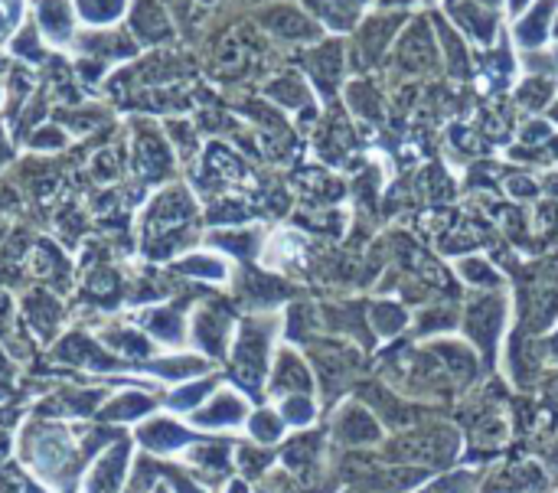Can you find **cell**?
<instances>
[{"label":"cell","instance_id":"6da1fadb","mask_svg":"<svg viewBox=\"0 0 558 493\" xmlns=\"http://www.w3.org/2000/svg\"><path fill=\"white\" fill-rule=\"evenodd\" d=\"M396 63H398V69L415 72V76L434 69V63H438V49H434V36H431L428 20H415V24L408 26V33H405L402 43H398Z\"/></svg>","mask_w":558,"mask_h":493},{"label":"cell","instance_id":"7a4b0ae2","mask_svg":"<svg viewBox=\"0 0 558 493\" xmlns=\"http://www.w3.org/2000/svg\"><path fill=\"white\" fill-rule=\"evenodd\" d=\"M398 24H402V16L398 14L372 16V20H366L363 30H359V39H356V63L359 66L379 63L382 53H386V46H388V39L396 36Z\"/></svg>","mask_w":558,"mask_h":493},{"label":"cell","instance_id":"3957f363","mask_svg":"<svg viewBox=\"0 0 558 493\" xmlns=\"http://www.w3.org/2000/svg\"><path fill=\"white\" fill-rule=\"evenodd\" d=\"M268 26H272L274 33H281V36H287V39H314L320 33L317 26L310 24L307 16L297 14V10H291V7L272 10V14H268Z\"/></svg>","mask_w":558,"mask_h":493},{"label":"cell","instance_id":"277c9868","mask_svg":"<svg viewBox=\"0 0 558 493\" xmlns=\"http://www.w3.org/2000/svg\"><path fill=\"white\" fill-rule=\"evenodd\" d=\"M310 69H314V76L320 78V86H334L336 78L343 76V46L340 43H326V46H320L317 53L310 56Z\"/></svg>","mask_w":558,"mask_h":493},{"label":"cell","instance_id":"5b68a950","mask_svg":"<svg viewBox=\"0 0 558 493\" xmlns=\"http://www.w3.org/2000/svg\"><path fill=\"white\" fill-rule=\"evenodd\" d=\"M363 0H307V7H314L326 24L336 26V30H346L356 20V10Z\"/></svg>","mask_w":558,"mask_h":493},{"label":"cell","instance_id":"8992f818","mask_svg":"<svg viewBox=\"0 0 558 493\" xmlns=\"http://www.w3.org/2000/svg\"><path fill=\"white\" fill-rule=\"evenodd\" d=\"M450 10H454V16H458L460 24L480 39V43H490V39H493V16L483 14L477 4H458V7H450Z\"/></svg>","mask_w":558,"mask_h":493},{"label":"cell","instance_id":"52a82bcc","mask_svg":"<svg viewBox=\"0 0 558 493\" xmlns=\"http://www.w3.org/2000/svg\"><path fill=\"white\" fill-rule=\"evenodd\" d=\"M549 14H552V0H542V4H539V7H535L532 14L522 20L520 39L526 43V46H539V43L545 39V30H549V26H545V20H549Z\"/></svg>","mask_w":558,"mask_h":493},{"label":"cell","instance_id":"ba28073f","mask_svg":"<svg viewBox=\"0 0 558 493\" xmlns=\"http://www.w3.org/2000/svg\"><path fill=\"white\" fill-rule=\"evenodd\" d=\"M441 36H444V46H448L450 72H454V76H467V56H464V46H460L458 39L450 36V30H441Z\"/></svg>","mask_w":558,"mask_h":493},{"label":"cell","instance_id":"9c48e42d","mask_svg":"<svg viewBox=\"0 0 558 493\" xmlns=\"http://www.w3.org/2000/svg\"><path fill=\"white\" fill-rule=\"evenodd\" d=\"M549 92H552L549 82H526V86H522V98H532L529 105H542V98Z\"/></svg>","mask_w":558,"mask_h":493},{"label":"cell","instance_id":"30bf717a","mask_svg":"<svg viewBox=\"0 0 558 493\" xmlns=\"http://www.w3.org/2000/svg\"><path fill=\"white\" fill-rule=\"evenodd\" d=\"M526 4H529V0H510V7H512V10H520V7H526Z\"/></svg>","mask_w":558,"mask_h":493},{"label":"cell","instance_id":"8fae6325","mask_svg":"<svg viewBox=\"0 0 558 493\" xmlns=\"http://www.w3.org/2000/svg\"><path fill=\"white\" fill-rule=\"evenodd\" d=\"M487 4H496V0H487Z\"/></svg>","mask_w":558,"mask_h":493},{"label":"cell","instance_id":"7c38bea8","mask_svg":"<svg viewBox=\"0 0 558 493\" xmlns=\"http://www.w3.org/2000/svg\"><path fill=\"white\" fill-rule=\"evenodd\" d=\"M555 33H558V24H555Z\"/></svg>","mask_w":558,"mask_h":493}]
</instances>
